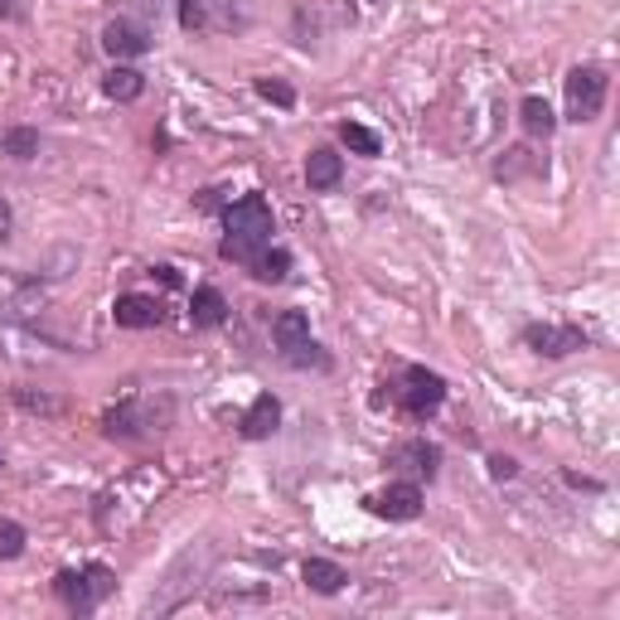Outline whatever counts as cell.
<instances>
[{
  "label": "cell",
  "instance_id": "8fae6325",
  "mask_svg": "<svg viewBox=\"0 0 620 620\" xmlns=\"http://www.w3.org/2000/svg\"><path fill=\"white\" fill-rule=\"evenodd\" d=\"M276 427H282V398H276V392H257L253 408H247L243 422H237L243 441H267Z\"/></svg>",
  "mask_w": 620,
  "mask_h": 620
},
{
  "label": "cell",
  "instance_id": "ba28073f",
  "mask_svg": "<svg viewBox=\"0 0 620 620\" xmlns=\"http://www.w3.org/2000/svg\"><path fill=\"white\" fill-rule=\"evenodd\" d=\"M524 345L543 359H567V354H577V349H586L592 339L577 325H547L543 320V325H524Z\"/></svg>",
  "mask_w": 620,
  "mask_h": 620
},
{
  "label": "cell",
  "instance_id": "83f0119b",
  "mask_svg": "<svg viewBox=\"0 0 620 620\" xmlns=\"http://www.w3.org/2000/svg\"><path fill=\"white\" fill-rule=\"evenodd\" d=\"M151 276H160V282L165 286H180V276H175V267H155V272Z\"/></svg>",
  "mask_w": 620,
  "mask_h": 620
},
{
  "label": "cell",
  "instance_id": "5bb4252c",
  "mask_svg": "<svg viewBox=\"0 0 620 620\" xmlns=\"http://www.w3.org/2000/svg\"><path fill=\"white\" fill-rule=\"evenodd\" d=\"M229 320V301H223L219 286H194L190 296V325L194 330H219Z\"/></svg>",
  "mask_w": 620,
  "mask_h": 620
},
{
  "label": "cell",
  "instance_id": "8992f818",
  "mask_svg": "<svg viewBox=\"0 0 620 620\" xmlns=\"http://www.w3.org/2000/svg\"><path fill=\"white\" fill-rule=\"evenodd\" d=\"M165 417H155V402L151 398H127L117 408L102 412V431L112 441H141V437H155Z\"/></svg>",
  "mask_w": 620,
  "mask_h": 620
},
{
  "label": "cell",
  "instance_id": "ac0fdd59",
  "mask_svg": "<svg viewBox=\"0 0 620 620\" xmlns=\"http://www.w3.org/2000/svg\"><path fill=\"white\" fill-rule=\"evenodd\" d=\"M102 92H107L112 102H137L141 92H146V74H141V68L117 64V68H107V78H102Z\"/></svg>",
  "mask_w": 620,
  "mask_h": 620
},
{
  "label": "cell",
  "instance_id": "ffe728a7",
  "mask_svg": "<svg viewBox=\"0 0 620 620\" xmlns=\"http://www.w3.org/2000/svg\"><path fill=\"white\" fill-rule=\"evenodd\" d=\"M247 272H253L262 286H276V282H286V272H292V253H286V247H262V253L247 262Z\"/></svg>",
  "mask_w": 620,
  "mask_h": 620
},
{
  "label": "cell",
  "instance_id": "484cf974",
  "mask_svg": "<svg viewBox=\"0 0 620 620\" xmlns=\"http://www.w3.org/2000/svg\"><path fill=\"white\" fill-rule=\"evenodd\" d=\"M485 465H490L494 480H514V475H519V461H514V456H490Z\"/></svg>",
  "mask_w": 620,
  "mask_h": 620
},
{
  "label": "cell",
  "instance_id": "f1b7e54d",
  "mask_svg": "<svg viewBox=\"0 0 620 620\" xmlns=\"http://www.w3.org/2000/svg\"><path fill=\"white\" fill-rule=\"evenodd\" d=\"M5 233H10V204L0 199V237H5Z\"/></svg>",
  "mask_w": 620,
  "mask_h": 620
},
{
  "label": "cell",
  "instance_id": "2e32d148",
  "mask_svg": "<svg viewBox=\"0 0 620 620\" xmlns=\"http://www.w3.org/2000/svg\"><path fill=\"white\" fill-rule=\"evenodd\" d=\"M306 339H310V315H306V310H282V315L272 320V345L282 349V354L301 349Z\"/></svg>",
  "mask_w": 620,
  "mask_h": 620
},
{
  "label": "cell",
  "instance_id": "9c48e42d",
  "mask_svg": "<svg viewBox=\"0 0 620 620\" xmlns=\"http://www.w3.org/2000/svg\"><path fill=\"white\" fill-rule=\"evenodd\" d=\"M151 44H155V39H151V29L141 25V20H127V15H121V20H107V25H102V49H107L117 64H121V59L151 54Z\"/></svg>",
  "mask_w": 620,
  "mask_h": 620
},
{
  "label": "cell",
  "instance_id": "d6986e66",
  "mask_svg": "<svg viewBox=\"0 0 620 620\" xmlns=\"http://www.w3.org/2000/svg\"><path fill=\"white\" fill-rule=\"evenodd\" d=\"M539 170H543V160L529 146H509L500 160H494V180H504V184L524 180V175H539Z\"/></svg>",
  "mask_w": 620,
  "mask_h": 620
},
{
  "label": "cell",
  "instance_id": "603a6c76",
  "mask_svg": "<svg viewBox=\"0 0 620 620\" xmlns=\"http://www.w3.org/2000/svg\"><path fill=\"white\" fill-rule=\"evenodd\" d=\"M253 88H257V98H262V102H276V107H296V88H292V82H282V78H257Z\"/></svg>",
  "mask_w": 620,
  "mask_h": 620
},
{
  "label": "cell",
  "instance_id": "30bf717a",
  "mask_svg": "<svg viewBox=\"0 0 620 620\" xmlns=\"http://www.w3.org/2000/svg\"><path fill=\"white\" fill-rule=\"evenodd\" d=\"M388 465L408 480H437V465H441V447L431 441H402V447L388 451Z\"/></svg>",
  "mask_w": 620,
  "mask_h": 620
},
{
  "label": "cell",
  "instance_id": "9a60e30c",
  "mask_svg": "<svg viewBox=\"0 0 620 620\" xmlns=\"http://www.w3.org/2000/svg\"><path fill=\"white\" fill-rule=\"evenodd\" d=\"M339 175H345V160H339V155L330 151V146H315V151L306 155V184H310L315 194H330V190H335Z\"/></svg>",
  "mask_w": 620,
  "mask_h": 620
},
{
  "label": "cell",
  "instance_id": "3957f363",
  "mask_svg": "<svg viewBox=\"0 0 620 620\" xmlns=\"http://www.w3.org/2000/svg\"><path fill=\"white\" fill-rule=\"evenodd\" d=\"M384 388H388V398L398 402V408L408 412L412 422H427L431 412L447 402V378H441L437 369H422V364L402 369L398 384H384Z\"/></svg>",
  "mask_w": 620,
  "mask_h": 620
},
{
  "label": "cell",
  "instance_id": "44dd1931",
  "mask_svg": "<svg viewBox=\"0 0 620 620\" xmlns=\"http://www.w3.org/2000/svg\"><path fill=\"white\" fill-rule=\"evenodd\" d=\"M339 141H345L354 155H369V160H374V155H384V137H378V131H369L364 121H339Z\"/></svg>",
  "mask_w": 620,
  "mask_h": 620
},
{
  "label": "cell",
  "instance_id": "4fadbf2b",
  "mask_svg": "<svg viewBox=\"0 0 620 620\" xmlns=\"http://www.w3.org/2000/svg\"><path fill=\"white\" fill-rule=\"evenodd\" d=\"M301 582H306L315 596H339V592L349 586V572H345L339 563H330V557H306Z\"/></svg>",
  "mask_w": 620,
  "mask_h": 620
},
{
  "label": "cell",
  "instance_id": "4dcf8cb0",
  "mask_svg": "<svg viewBox=\"0 0 620 620\" xmlns=\"http://www.w3.org/2000/svg\"><path fill=\"white\" fill-rule=\"evenodd\" d=\"M374 5H378V0H374Z\"/></svg>",
  "mask_w": 620,
  "mask_h": 620
},
{
  "label": "cell",
  "instance_id": "e0dca14e",
  "mask_svg": "<svg viewBox=\"0 0 620 620\" xmlns=\"http://www.w3.org/2000/svg\"><path fill=\"white\" fill-rule=\"evenodd\" d=\"M519 121L533 141H547L557 131V112L547 107V98H539V92H529V98L519 102Z\"/></svg>",
  "mask_w": 620,
  "mask_h": 620
},
{
  "label": "cell",
  "instance_id": "d4e9b609",
  "mask_svg": "<svg viewBox=\"0 0 620 620\" xmlns=\"http://www.w3.org/2000/svg\"><path fill=\"white\" fill-rule=\"evenodd\" d=\"M25 553V529L10 519H0V563H15V557Z\"/></svg>",
  "mask_w": 620,
  "mask_h": 620
},
{
  "label": "cell",
  "instance_id": "7a4b0ae2",
  "mask_svg": "<svg viewBox=\"0 0 620 620\" xmlns=\"http://www.w3.org/2000/svg\"><path fill=\"white\" fill-rule=\"evenodd\" d=\"M117 592V572L102 563H88V567H64L54 577V596L68 606L74 616H92L107 596Z\"/></svg>",
  "mask_w": 620,
  "mask_h": 620
},
{
  "label": "cell",
  "instance_id": "5b68a950",
  "mask_svg": "<svg viewBox=\"0 0 620 620\" xmlns=\"http://www.w3.org/2000/svg\"><path fill=\"white\" fill-rule=\"evenodd\" d=\"M247 15L237 0H180V29L184 35H229L243 29Z\"/></svg>",
  "mask_w": 620,
  "mask_h": 620
},
{
  "label": "cell",
  "instance_id": "6da1fadb",
  "mask_svg": "<svg viewBox=\"0 0 620 620\" xmlns=\"http://www.w3.org/2000/svg\"><path fill=\"white\" fill-rule=\"evenodd\" d=\"M223 229L229 237L219 243V257L223 262H253L262 247H272V233H276V219H272V204L262 194H243L223 209Z\"/></svg>",
  "mask_w": 620,
  "mask_h": 620
},
{
  "label": "cell",
  "instance_id": "cb8c5ba5",
  "mask_svg": "<svg viewBox=\"0 0 620 620\" xmlns=\"http://www.w3.org/2000/svg\"><path fill=\"white\" fill-rule=\"evenodd\" d=\"M282 359H286V364H292V369H320V374H325V369H330V354L315 345V339H306L301 349H292V354H282Z\"/></svg>",
  "mask_w": 620,
  "mask_h": 620
},
{
  "label": "cell",
  "instance_id": "4316f807",
  "mask_svg": "<svg viewBox=\"0 0 620 620\" xmlns=\"http://www.w3.org/2000/svg\"><path fill=\"white\" fill-rule=\"evenodd\" d=\"M567 485L572 490H602V480H586V475H572V470H567Z\"/></svg>",
  "mask_w": 620,
  "mask_h": 620
},
{
  "label": "cell",
  "instance_id": "7402d4cb",
  "mask_svg": "<svg viewBox=\"0 0 620 620\" xmlns=\"http://www.w3.org/2000/svg\"><path fill=\"white\" fill-rule=\"evenodd\" d=\"M0 151H5L10 160H35L39 155V131L35 127H10L5 141H0Z\"/></svg>",
  "mask_w": 620,
  "mask_h": 620
},
{
  "label": "cell",
  "instance_id": "7c38bea8",
  "mask_svg": "<svg viewBox=\"0 0 620 620\" xmlns=\"http://www.w3.org/2000/svg\"><path fill=\"white\" fill-rule=\"evenodd\" d=\"M112 320H117L121 330H155L165 320V306L155 301V296L127 292V296H117V306H112Z\"/></svg>",
  "mask_w": 620,
  "mask_h": 620
},
{
  "label": "cell",
  "instance_id": "f546056e",
  "mask_svg": "<svg viewBox=\"0 0 620 620\" xmlns=\"http://www.w3.org/2000/svg\"><path fill=\"white\" fill-rule=\"evenodd\" d=\"M0 15H15V0H0Z\"/></svg>",
  "mask_w": 620,
  "mask_h": 620
},
{
  "label": "cell",
  "instance_id": "52a82bcc",
  "mask_svg": "<svg viewBox=\"0 0 620 620\" xmlns=\"http://www.w3.org/2000/svg\"><path fill=\"white\" fill-rule=\"evenodd\" d=\"M422 485L417 480H392L388 490H378V494H369V509L378 514V519H388V524H412L422 514Z\"/></svg>",
  "mask_w": 620,
  "mask_h": 620
},
{
  "label": "cell",
  "instance_id": "277c9868",
  "mask_svg": "<svg viewBox=\"0 0 620 620\" xmlns=\"http://www.w3.org/2000/svg\"><path fill=\"white\" fill-rule=\"evenodd\" d=\"M606 92H611V78L596 64H577L567 74V121H596L606 107Z\"/></svg>",
  "mask_w": 620,
  "mask_h": 620
}]
</instances>
